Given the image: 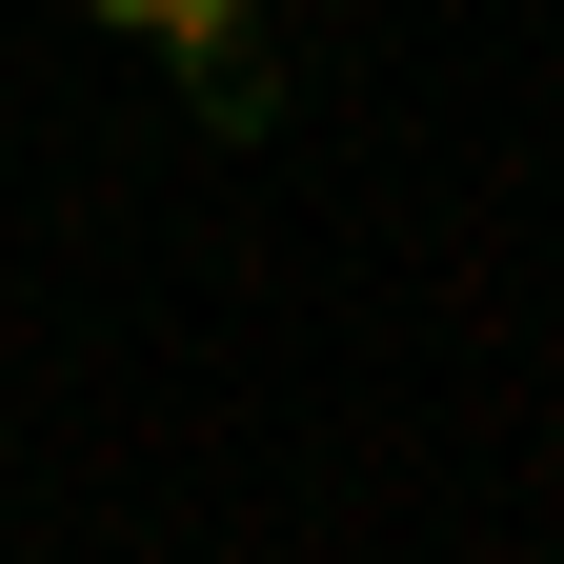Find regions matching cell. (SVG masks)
I'll return each instance as SVG.
<instances>
[{"instance_id":"6da1fadb","label":"cell","mask_w":564,"mask_h":564,"mask_svg":"<svg viewBox=\"0 0 564 564\" xmlns=\"http://www.w3.org/2000/svg\"><path fill=\"white\" fill-rule=\"evenodd\" d=\"M141 61H162V101H182L202 162H262V141L303 121V21H282V0H162Z\"/></svg>"},{"instance_id":"7a4b0ae2","label":"cell","mask_w":564,"mask_h":564,"mask_svg":"<svg viewBox=\"0 0 564 564\" xmlns=\"http://www.w3.org/2000/svg\"><path fill=\"white\" fill-rule=\"evenodd\" d=\"M82 21H101V41H141V21H162V0H82Z\"/></svg>"}]
</instances>
